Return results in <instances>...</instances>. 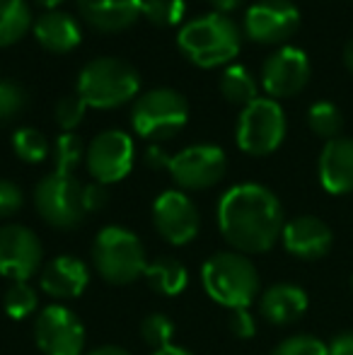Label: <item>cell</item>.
<instances>
[{"mask_svg": "<svg viewBox=\"0 0 353 355\" xmlns=\"http://www.w3.org/2000/svg\"><path fill=\"white\" fill-rule=\"evenodd\" d=\"M78 12L97 32H123L143 17V0H76Z\"/></svg>", "mask_w": 353, "mask_h": 355, "instance_id": "cell-19", "label": "cell"}, {"mask_svg": "<svg viewBox=\"0 0 353 355\" xmlns=\"http://www.w3.org/2000/svg\"><path fill=\"white\" fill-rule=\"evenodd\" d=\"M312 75L310 58L298 46H281L261 66V87L271 99L295 97L307 87Z\"/></svg>", "mask_w": 353, "mask_h": 355, "instance_id": "cell-15", "label": "cell"}, {"mask_svg": "<svg viewBox=\"0 0 353 355\" xmlns=\"http://www.w3.org/2000/svg\"><path fill=\"white\" fill-rule=\"evenodd\" d=\"M189 121V102L172 87H155L133 102L131 126L141 138L162 143L175 138Z\"/></svg>", "mask_w": 353, "mask_h": 355, "instance_id": "cell-6", "label": "cell"}, {"mask_svg": "<svg viewBox=\"0 0 353 355\" xmlns=\"http://www.w3.org/2000/svg\"><path fill=\"white\" fill-rule=\"evenodd\" d=\"M218 230L240 254H264L273 249L286 227V215L271 189L255 182L235 184L218 201Z\"/></svg>", "mask_w": 353, "mask_h": 355, "instance_id": "cell-1", "label": "cell"}, {"mask_svg": "<svg viewBox=\"0 0 353 355\" xmlns=\"http://www.w3.org/2000/svg\"><path fill=\"white\" fill-rule=\"evenodd\" d=\"M24 206V193L10 179H0V220H8L17 215Z\"/></svg>", "mask_w": 353, "mask_h": 355, "instance_id": "cell-34", "label": "cell"}, {"mask_svg": "<svg viewBox=\"0 0 353 355\" xmlns=\"http://www.w3.org/2000/svg\"><path fill=\"white\" fill-rule=\"evenodd\" d=\"M300 27V10L293 0H257L245 15V34L255 44H283Z\"/></svg>", "mask_w": 353, "mask_h": 355, "instance_id": "cell-14", "label": "cell"}, {"mask_svg": "<svg viewBox=\"0 0 353 355\" xmlns=\"http://www.w3.org/2000/svg\"><path fill=\"white\" fill-rule=\"evenodd\" d=\"M227 327H230V331L235 334L237 338H252L257 334V322H255V317H252L250 307L230 309Z\"/></svg>", "mask_w": 353, "mask_h": 355, "instance_id": "cell-35", "label": "cell"}, {"mask_svg": "<svg viewBox=\"0 0 353 355\" xmlns=\"http://www.w3.org/2000/svg\"><path fill=\"white\" fill-rule=\"evenodd\" d=\"M307 293L300 285L276 283L261 293L259 314L273 327H288L307 312Z\"/></svg>", "mask_w": 353, "mask_h": 355, "instance_id": "cell-20", "label": "cell"}, {"mask_svg": "<svg viewBox=\"0 0 353 355\" xmlns=\"http://www.w3.org/2000/svg\"><path fill=\"white\" fill-rule=\"evenodd\" d=\"M107 203H109V191L104 184L92 182V184H85V187H83V208H85V213L102 211Z\"/></svg>", "mask_w": 353, "mask_h": 355, "instance_id": "cell-36", "label": "cell"}, {"mask_svg": "<svg viewBox=\"0 0 353 355\" xmlns=\"http://www.w3.org/2000/svg\"><path fill=\"white\" fill-rule=\"evenodd\" d=\"M85 112H87L85 99H83L78 92H73V94H66V97H61L56 102L53 119H56V123L61 126L63 133H73V128H78L83 123Z\"/></svg>", "mask_w": 353, "mask_h": 355, "instance_id": "cell-31", "label": "cell"}, {"mask_svg": "<svg viewBox=\"0 0 353 355\" xmlns=\"http://www.w3.org/2000/svg\"><path fill=\"white\" fill-rule=\"evenodd\" d=\"M39 285L53 300L80 297L89 285V268L83 259L71 257V254H61V257L51 259L42 268Z\"/></svg>", "mask_w": 353, "mask_h": 355, "instance_id": "cell-17", "label": "cell"}, {"mask_svg": "<svg viewBox=\"0 0 353 355\" xmlns=\"http://www.w3.org/2000/svg\"><path fill=\"white\" fill-rule=\"evenodd\" d=\"M153 355H193L191 351H187V348H182V346H167V348H160V351H153Z\"/></svg>", "mask_w": 353, "mask_h": 355, "instance_id": "cell-41", "label": "cell"}, {"mask_svg": "<svg viewBox=\"0 0 353 355\" xmlns=\"http://www.w3.org/2000/svg\"><path fill=\"white\" fill-rule=\"evenodd\" d=\"M344 66H346V71L353 75V39H349L344 46Z\"/></svg>", "mask_w": 353, "mask_h": 355, "instance_id": "cell-42", "label": "cell"}, {"mask_svg": "<svg viewBox=\"0 0 353 355\" xmlns=\"http://www.w3.org/2000/svg\"><path fill=\"white\" fill-rule=\"evenodd\" d=\"M76 92L85 99L87 107L117 109L138 99L141 75L123 58H92L78 75Z\"/></svg>", "mask_w": 353, "mask_h": 355, "instance_id": "cell-5", "label": "cell"}, {"mask_svg": "<svg viewBox=\"0 0 353 355\" xmlns=\"http://www.w3.org/2000/svg\"><path fill=\"white\" fill-rule=\"evenodd\" d=\"M37 307H39V295L29 283H12L8 290H5L3 309L10 319L22 322V319H27L29 314L37 312Z\"/></svg>", "mask_w": 353, "mask_h": 355, "instance_id": "cell-28", "label": "cell"}, {"mask_svg": "<svg viewBox=\"0 0 353 355\" xmlns=\"http://www.w3.org/2000/svg\"><path fill=\"white\" fill-rule=\"evenodd\" d=\"M281 242L291 257L300 259V261H317V259L329 254L332 244H334V234L322 218L298 215L286 223Z\"/></svg>", "mask_w": 353, "mask_h": 355, "instance_id": "cell-16", "label": "cell"}, {"mask_svg": "<svg viewBox=\"0 0 353 355\" xmlns=\"http://www.w3.org/2000/svg\"><path fill=\"white\" fill-rule=\"evenodd\" d=\"M213 8V12H221V15H230L240 8L242 0H208Z\"/></svg>", "mask_w": 353, "mask_h": 355, "instance_id": "cell-39", "label": "cell"}, {"mask_svg": "<svg viewBox=\"0 0 353 355\" xmlns=\"http://www.w3.org/2000/svg\"><path fill=\"white\" fill-rule=\"evenodd\" d=\"M34 341L44 355H83L85 324L66 304H49L34 324Z\"/></svg>", "mask_w": 353, "mask_h": 355, "instance_id": "cell-10", "label": "cell"}, {"mask_svg": "<svg viewBox=\"0 0 353 355\" xmlns=\"http://www.w3.org/2000/svg\"><path fill=\"white\" fill-rule=\"evenodd\" d=\"M167 172L184 191H206L223 182L227 172V157L218 145L196 143L172 155Z\"/></svg>", "mask_w": 353, "mask_h": 355, "instance_id": "cell-9", "label": "cell"}, {"mask_svg": "<svg viewBox=\"0 0 353 355\" xmlns=\"http://www.w3.org/2000/svg\"><path fill=\"white\" fill-rule=\"evenodd\" d=\"M27 107V92L15 80H0V123H10Z\"/></svg>", "mask_w": 353, "mask_h": 355, "instance_id": "cell-32", "label": "cell"}, {"mask_svg": "<svg viewBox=\"0 0 353 355\" xmlns=\"http://www.w3.org/2000/svg\"><path fill=\"white\" fill-rule=\"evenodd\" d=\"M153 290L157 295H165V297H177L187 290L189 285V271L179 259L172 257H160L155 259L153 263H148L146 268V276Z\"/></svg>", "mask_w": 353, "mask_h": 355, "instance_id": "cell-22", "label": "cell"}, {"mask_svg": "<svg viewBox=\"0 0 353 355\" xmlns=\"http://www.w3.org/2000/svg\"><path fill=\"white\" fill-rule=\"evenodd\" d=\"M201 283L213 302L227 309L250 307L259 295V271L247 254L218 252L201 266Z\"/></svg>", "mask_w": 353, "mask_h": 355, "instance_id": "cell-3", "label": "cell"}, {"mask_svg": "<svg viewBox=\"0 0 353 355\" xmlns=\"http://www.w3.org/2000/svg\"><path fill=\"white\" fill-rule=\"evenodd\" d=\"M271 355H329V351H327V343L320 341L317 336L295 334V336L283 338L271 351Z\"/></svg>", "mask_w": 353, "mask_h": 355, "instance_id": "cell-33", "label": "cell"}, {"mask_svg": "<svg viewBox=\"0 0 353 355\" xmlns=\"http://www.w3.org/2000/svg\"><path fill=\"white\" fill-rule=\"evenodd\" d=\"M141 338L146 346H150L153 351H160V348L172 346V338H175V322H172L167 314H148L141 322Z\"/></svg>", "mask_w": 353, "mask_h": 355, "instance_id": "cell-30", "label": "cell"}, {"mask_svg": "<svg viewBox=\"0 0 353 355\" xmlns=\"http://www.w3.org/2000/svg\"><path fill=\"white\" fill-rule=\"evenodd\" d=\"M12 150L22 162L27 164H39L49 157L51 148H49V141L44 138V133H39L37 128H17L12 133Z\"/></svg>", "mask_w": 353, "mask_h": 355, "instance_id": "cell-27", "label": "cell"}, {"mask_svg": "<svg viewBox=\"0 0 353 355\" xmlns=\"http://www.w3.org/2000/svg\"><path fill=\"white\" fill-rule=\"evenodd\" d=\"M187 15L184 0H143V17L155 27H177Z\"/></svg>", "mask_w": 353, "mask_h": 355, "instance_id": "cell-29", "label": "cell"}, {"mask_svg": "<svg viewBox=\"0 0 353 355\" xmlns=\"http://www.w3.org/2000/svg\"><path fill=\"white\" fill-rule=\"evenodd\" d=\"M34 206L44 223L56 230H76L87 215L83 208V184L71 174H46L34 189Z\"/></svg>", "mask_w": 353, "mask_h": 355, "instance_id": "cell-8", "label": "cell"}, {"mask_svg": "<svg viewBox=\"0 0 353 355\" xmlns=\"http://www.w3.org/2000/svg\"><path fill=\"white\" fill-rule=\"evenodd\" d=\"M34 39L49 53H68L80 44L83 32L76 17L61 10H49L34 19Z\"/></svg>", "mask_w": 353, "mask_h": 355, "instance_id": "cell-21", "label": "cell"}, {"mask_svg": "<svg viewBox=\"0 0 353 355\" xmlns=\"http://www.w3.org/2000/svg\"><path fill=\"white\" fill-rule=\"evenodd\" d=\"M221 92L230 104H252L257 99V80L240 63H230L221 75Z\"/></svg>", "mask_w": 353, "mask_h": 355, "instance_id": "cell-24", "label": "cell"}, {"mask_svg": "<svg viewBox=\"0 0 353 355\" xmlns=\"http://www.w3.org/2000/svg\"><path fill=\"white\" fill-rule=\"evenodd\" d=\"M329 355H353V331H341L327 346Z\"/></svg>", "mask_w": 353, "mask_h": 355, "instance_id": "cell-37", "label": "cell"}, {"mask_svg": "<svg viewBox=\"0 0 353 355\" xmlns=\"http://www.w3.org/2000/svg\"><path fill=\"white\" fill-rule=\"evenodd\" d=\"M44 261L42 239L27 225H0V276L12 283H29Z\"/></svg>", "mask_w": 353, "mask_h": 355, "instance_id": "cell-12", "label": "cell"}, {"mask_svg": "<svg viewBox=\"0 0 353 355\" xmlns=\"http://www.w3.org/2000/svg\"><path fill=\"white\" fill-rule=\"evenodd\" d=\"M307 126L315 136L325 138V141H334L341 136L344 128V116H341L339 107L332 102H315L307 112Z\"/></svg>", "mask_w": 353, "mask_h": 355, "instance_id": "cell-25", "label": "cell"}, {"mask_svg": "<svg viewBox=\"0 0 353 355\" xmlns=\"http://www.w3.org/2000/svg\"><path fill=\"white\" fill-rule=\"evenodd\" d=\"M85 143L78 133H61L53 143V164L58 174H71L80 167V162H85Z\"/></svg>", "mask_w": 353, "mask_h": 355, "instance_id": "cell-26", "label": "cell"}, {"mask_svg": "<svg viewBox=\"0 0 353 355\" xmlns=\"http://www.w3.org/2000/svg\"><path fill=\"white\" fill-rule=\"evenodd\" d=\"M153 225L157 234L172 247L193 242L201 230V213L196 203L179 189H167L153 203Z\"/></svg>", "mask_w": 353, "mask_h": 355, "instance_id": "cell-13", "label": "cell"}, {"mask_svg": "<svg viewBox=\"0 0 353 355\" xmlns=\"http://www.w3.org/2000/svg\"><path fill=\"white\" fill-rule=\"evenodd\" d=\"M37 3L42 5V8L49 12V10H56L58 5H61V3H66V0H37Z\"/></svg>", "mask_w": 353, "mask_h": 355, "instance_id": "cell-43", "label": "cell"}, {"mask_svg": "<svg viewBox=\"0 0 353 355\" xmlns=\"http://www.w3.org/2000/svg\"><path fill=\"white\" fill-rule=\"evenodd\" d=\"M146 162L150 164L153 169H167V164H170V155H167L160 145H150V148L146 150Z\"/></svg>", "mask_w": 353, "mask_h": 355, "instance_id": "cell-38", "label": "cell"}, {"mask_svg": "<svg viewBox=\"0 0 353 355\" xmlns=\"http://www.w3.org/2000/svg\"><path fill=\"white\" fill-rule=\"evenodd\" d=\"M320 184L332 196H346L353 191V138L339 136L327 141L317 162Z\"/></svg>", "mask_w": 353, "mask_h": 355, "instance_id": "cell-18", "label": "cell"}, {"mask_svg": "<svg viewBox=\"0 0 353 355\" xmlns=\"http://www.w3.org/2000/svg\"><path fill=\"white\" fill-rule=\"evenodd\" d=\"M136 159V145L126 131L109 128L89 141L85 153V167L99 184H117L128 177Z\"/></svg>", "mask_w": 353, "mask_h": 355, "instance_id": "cell-11", "label": "cell"}, {"mask_svg": "<svg viewBox=\"0 0 353 355\" xmlns=\"http://www.w3.org/2000/svg\"><path fill=\"white\" fill-rule=\"evenodd\" d=\"M286 128V112L281 104L271 97H257L252 104L242 107L237 119V148L255 157H264L281 148Z\"/></svg>", "mask_w": 353, "mask_h": 355, "instance_id": "cell-7", "label": "cell"}, {"mask_svg": "<svg viewBox=\"0 0 353 355\" xmlns=\"http://www.w3.org/2000/svg\"><path fill=\"white\" fill-rule=\"evenodd\" d=\"M351 285H353V278H351Z\"/></svg>", "mask_w": 353, "mask_h": 355, "instance_id": "cell-44", "label": "cell"}, {"mask_svg": "<svg viewBox=\"0 0 353 355\" xmlns=\"http://www.w3.org/2000/svg\"><path fill=\"white\" fill-rule=\"evenodd\" d=\"M92 263L97 276L109 285H131L146 276L148 254L141 237L121 225H107L92 244Z\"/></svg>", "mask_w": 353, "mask_h": 355, "instance_id": "cell-4", "label": "cell"}, {"mask_svg": "<svg viewBox=\"0 0 353 355\" xmlns=\"http://www.w3.org/2000/svg\"><path fill=\"white\" fill-rule=\"evenodd\" d=\"M34 27L27 0H0V49L17 44Z\"/></svg>", "mask_w": 353, "mask_h": 355, "instance_id": "cell-23", "label": "cell"}, {"mask_svg": "<svg viewBox=\"0 0 353 355\" xmlns=\"http://www.w3.org/2000/svg\"><path fill=\"white\" fill-rule=\"evenodd\" d=\"M177 46L184 58L198 68L227 66L242 49V32L227 15L208 12L193 17L177 34Z\"/></svg>", "mask_w": 353, "mask_h": 355, "instance_id": "cell-2", "label": "cell"}, {"mask_svg": "<svg viewBox=\"0 0 353 355\" xmlns=\"http://www.w3.org/2000/svg\"><path fill=\"white\" fill-rule=\"evenodd\" d=\"M85 355H131L126 351V348H121V346H97V348H92L89 353H85Z\"/></svg>", "mask_w": 353, "mask_h": 355, "instance_id": "cell-40", "label": "cell"}]
</instances>
